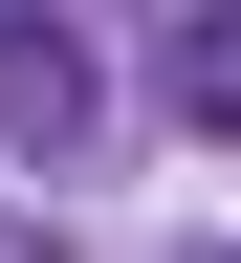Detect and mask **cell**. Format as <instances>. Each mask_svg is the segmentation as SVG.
<instances>
[{
	"instance_id": "obj_1",
	"label": "cell",
	"mask_w": 241,
	"mask_h": 263,
	"mask_svg": "<svg viewBox=\"0 0 241 263\" xmlns=\"http://www.w3.org/2000/svg\"><path fill=\"white\" fill-rule=\"evenodd\" d=\"M0 132H22V154H66V132H88V66H66V22H0Z\"/></svg>"
},
{
	"instance_id": "obj_2",
	"label": "cell",
	"mask_w": 241,
	"mask_h": 263,
	"mask_svg": "<svg viewBox=\"0 0 241 263\" xmlns=\"http://www.w3.org/2000/svg\"><path fill=\"white\" fill-rule=\"evenodd\" d=\"M176 110H197V132H241V22H219V0L176 22Z\"/></svg>"
}]
</instances>
